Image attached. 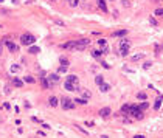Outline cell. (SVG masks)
I'll return each instance as SVG.
<instances>
[{"instance_id": "1", "label": "cell", "mask_w": 163, "mask_h": 138, "mask_svg": "<svg viewBox=\"0 0 163 138\" xmlns=\"http://www.w3.org/2000/svg\"><path fill=\"white\" fill-rule=\"evenodd\" d=\"M90 41L89 39H79V41H72L62 45V48H68V50H84L85 47H89Z\"/></svg>"}, {"instance_id": "2", "label": "cell", "mask_w": 163, "mask_h": 138, "mask_svg": "<svg viewBox=\"0 0 163 138\" xmlns=\"http://www.w3.org/2000/svg\"><path fill=\"white\" fill-rule=\"evenodd\" d=\"M129 48H131V41L127 37H123L120 41V53H121V56H127Z\"/></svg>"}, {"instance_id": "3", "label": "cell", "mask_w": 163, "mask_h": 138, "mask_svg": "<svg viewBox=\"0 0 163 138\" xmlns=\"http://www.w3.org/2000/svg\"><path fill=\"white\" fill-rule=\"evenodd\" d=\"M129 113L132 115L134 118H137V119H143V110L140 109L138 106H131V110H129Z\"/></svg>"}, {"instance_id": "4", "label": "cell", "mask_w": 163, "mask_h": 138, "mask_svg": "<svg viewBox=\"0 0 163 138\" xmlns=\"http://www.w3.org/2000/svg\"><path fill=\"white\" fill-rule=\"evenodd\" d=\"M61 107L64 110H72V109H75V102L70 99V98H62L61 99Z\"/></svg>"}, {"instance_id": "5", "label": "cell", "mask_w": 163, "mask_h": 138, "mask_svg": "<svg viewBox=\"0 0 163 138\" xmlns=\"http://www.w3.org/2000/svg\"><path fill=\"white\" fill-rule=\"evenodd\" d=\"M20 41H22V45H33L34 41H36V37L33 36V34H22V37H20Z\"/></svg>"}, {"instance_id": "6", "label": "cell", "mask_w": 163, "mask_h": 138, "mask_svg": "<svg viewBox=\"0 0 163 138\" xmlns=\"http://www.w3.org/2000/svg\"><path fill=\"white\" fill-rule=\"evenodd\" d=\"M64 87H65V90H68V92H76V90H81V89H79V84H75V82H72V81H65Z\"/></svg>"}, {"instance_id": "7", "label": "cell", "mask_w": 163, "mask_h": 138, "mask_svg": "<svg viewBox=\"0 0 163 138\" xmlns=\"http://www.w3.org/2000/svg\"><path fill=\"white\" fill-rule=\"evenodd\" d=\"M5 45H6V48H8L9 51H13V53L19 50V47H17V45H16L13 41H9V39H5Z\"/></svg>"}, {"instance_id": "8", "label": "cell", "mask_w": 163, "mask_h": 138, "mask_svg": "<svg viewBox=\"0 0 163 138\" xmlns=\"http://www.w3.org/2000/svg\"><path fill=\"white\" fill-rule=\"evenodd\" d=\"M48 81H50L51 85L59 84V74H57V73H50V74H48Z\"/></svg>"}, {"instance_id": "9", "label": "cell", "mask_w": 163, "mask_h": 138, "mask_svg": "<svg viewBox=\"0 0 163 138\" xmlns=\"http://www.w3.org/2000/svg\"><path fill=\"white\" fill-rule=\"evenodd\" d=\"M110 113H112V110H110V107H103L100 110V116L101 118H109Z\"/></svg>"}, {"instance_id": "10", "label": "cell", "mask_w": 163, "mask_h": 138, "mask_svg": "<svg viewBox=\"0 0 163 138\" xmlns=\"http://www.w3.org/2000/svg\"><path fill=\"white\" fill-rule=\"evenodd\" d=\"M96 5L103 13H107V5H106V0H96Z\"/></svg>"}, {"instance_id": "11", "label": "cell", "mask_w": 163, "mask_h": 138, "mask_svg": "<svg viewBox=\"0 0 163 138\" xmlns=\"http://www.w3.org/2000/svg\"><path fill=\"white\" fill-rule=\"evenodd\" d=\"M124 36H127V30H118L112 34V37H124Z\"/></svg>"}, {"instance_id": "12", "label": "cell", "mask_w": 163, "mask_h": 138, "mask_svg": "<svg viewBox=\"0 0 163 138\" xmlns=\"http://www.w3.org/2000/svg\"><path fill=\"white\" fill-rule=\"evenodd\" d=\"M40 84H42V89H50V87H51L50 81H48L45 76H42V79H40Z\"/></svg>"}, {"instance_id": "13", "label": "cell", "mask_w": 163, "mask_h": 138, "mask_svg": "<svg viewBox=\"0 0 163 138\" xmlns=\"http://www.w3.org/2000/svg\"><path fill=\"white\" fill-rule=\"evenodd\" d=\"M162 102H163V95H160L159 98L155 99V104H154V110H159L160 106H162Z\"/></svg>"}, {"instance_id": "14", "label": "cell", "mask_w": 163, "mask_h": 138, "mask_svg": "<svg viewBox=\"0 0 163 138\" xmlns=\"http://www.w3.org/2000/svg\"><path fill=\"white\" fill-rule=\"evenodd\" d=\"M40 51L39 47H36V45H30V50H28V53H31V54H37Z\"/></svg>"}, {"instance_id": "15", "label": "cell", "mask_w": 163, "mask_h": 138, "mask_svg": "<svg viewBox=\"0 0 163 138\" xmlns=\"http://www.w3.org/2000/svg\"><path fill=\"white\" fill-rule=\"evenodd\" d=\"M59 65H65V67L70 65V62H68V59H67L65 56H61V57H59Z\"/></svg>"}, {"instance_id": "16", "label": "cell", "mask_w": 163, "mask_h": 138, "mask_svg": "<svg viewBox=\"0 0 163 138\" xmlns=\"http://www.w3.org/2000/svg\"><path fill=\"white\" fill-rule=\"evenodd\" d=\"M48 102H50V106H51V107H56L57 104H59V101H57V98H56V96H50V101H48Z\"/></svg>"}, {"instance_id": "17", "label": "cell", "mask_w": 163, "mask_h": 138, "mask_svg": "<svg viewBox=\"0 0 163 138\" xmlns=\"http://www.w3.org/2000/svg\"><path fill=\"white\" fill-rule=\"evenodd\" d=\"M141 59H144V54L143 53H138L135 56H132V62H138V61H141Z\"/></svg>"}, {"instance_id": "18", "label": "cell", "mask_w": 163, "mask_h": 138, "mask_svg": "<svg viewBox=\"0 0 163 138\" xmlns=\"http://www.w3.org/2000/svg\"><path fill=\"white\" fill-rule=\"evenodd\" d=\"M81 93H82V96L85 98V99H89V98L92 96V93H90V92L87 90V89H81Z\"/></svg>"}, {"instance_id": "19", "label": "cell", "mask_w": 163, "mask_h": 138, "mask_svg": "<svg viewBox=\"0 0 163 138\" xmlns=\"http://www.w3.org/2000/svg\"><path fill=\"white\" fill-rule=\"evenodd\" d=\"M129 110H131V106L129 104H124L123 107H121V113H123V115H127V113H129Z\"/></svg>"}, {"instance_id": "20", "label": "cell", "mask_w": 163, "mask_h": 138, "mask_svg": "<svg viewBox=\"0 0 163 138\" xmlns=\"http://www.w3.org/2000/svg\"><path fill=\"white\" fill-rule=\"evenodd\" d=\"M100 90H101V92H109V90H110V85L106 84V82H103V84L100 85Z\"/></svg>"}, {"instance_id": "21", "label": "cell", "mask_w": 163, "mask_h": 138, "mask_svg": "<svg viewBox=\"0 0 163 138\" xmlns=\"http://www.w3.org/2000/svg\"><path fill=\"white\" fill-rule=\"evenodd\" d=\"M95 84L96 85H101L103 84V76H101V74H96V76H95Z\"/></svg>"}, {"instance_id": "22", "label": "cell", "mask_w": 163, "mask_h": 138, "mask_svg": "<svg viewBox=\"0 0 163 138\" xmlns=\"http://www.w3.org/2000/svg\"><path fill=\"white\" fill-rule=\"evenodd\" d=\"M13 84L16 85V87H23V82L20 81V79H17V78H14V79H13Z\"/></svg>"}, {"instance_id": "23", "label": "cell", "mask_w": 163, "mask_h": 138, "mask_svg": "<svg viewBox=\"0 0 163 138\" xmlns=\"http://www.w3.org/2000/svg\"><path fill=\"white\" fill-rule=\"evenodd\" d=\"M137 98H138V99H141V101H146V99H148V96H146L144 92H140V93L137 95Z\"/></svg>"}, {"instance_id": "24", "label": "cell", "mask_w": 163, "mask_h": 138, "mask_svg": "<svg viewBox=\"0 0 163 138\" xmlns=\"http://www.w3.org/2000/svg\"><path fill=\"white\" fill-rule=\"evenodd\" d=\"M67 81H72L75 84H78V78L75 76V74H70V76H67Z\"/></svg>"}, {"instance_id": "25", "label": "cell", "mask_w": 163, "mask_h": 138, "mask_svg": "<svg viewBox=\"0 0 163 138\" xmlns=\"http://www.w3.org/2000/svg\"><path fill=\"white\" fill-rule=\"evenodd\" d=\"M138 107H140V109H141V110H148V107H149V104H148V101H143V102H141V104H140Z\"/></svg>"}, {"instance_id": "26", "label": "cell", "mask_w": 163, "mask_h": 138, "mask_svg": "<svg viewBox=\"0 0 163 138\" xmlns=\"http://www.w3.org/2000/svg\"><path fill=\"white\" fill-rule=\"evenodd\" d=\"M75 102H78V104H85L87 99H85V98H76V99H75Z\"/></svg>"}, {"instance_id": "27", "label": "cell", "mask_w": 163, "mask_h": 138, "mask_svg": "<svg viewBox=\"0 0 163 138\" xmlns=\"http://www.w3.org/2000/svg\"><path fill=\"white\" fill-rule=\"evenodd\" d=\"M154 14H155V16H160V17H163V8H157V9L154 11Z\"/></svg>"}, {"instance_id": "28", "label": "cell", "mask_w": 163, "mask_h": 138, "mask_svg": "<svg viewBox=\"0 0 163 138\" xmlns=\"http://www.w3.org/2000/svg\"><path fill=\"white\" fill-rule=\"evenodd\" d=\"M92 54H93V57H100L103 54V51L101 50H95V51H92Z\"/></svg>"}, {"instance_id": "29", "label": "cell", "mask_w": 163, "mask_h": 138, "mask_svg": "<svg viewBox=\"0 0 163 138\" xmlns=\"http://www.w3.org/2000/svg\"><path fill=\"white\" fill-rule=\"evenodd\" d=\"M25 82L33 84V82H34V78H33V76H25Z\"/></svg>"}, {"instance_id": "30", "label": "cell", "mask_w": 163, "mask_h": 138, "mask_svg": "<svg viewBox=\"0 0 163 138\" xmlns=\"http://www.w3.org/2000/svg\"><path fill=\"white\" fill-rule=\"evenodd\" d=\"M19 70H20V67H19V65H13V67H11V71H13V73H17Z\"/></svg>"}, {"instance_id": "31", "label": "cell", "mask_w": 163, "mask_h": 138, "mask_svg": "<svg viewBox=\"0 0 163 138\" xmlns=\"http://www.w3.org/2000/svg\"><path fill=\"white\" fill-rule=\"evenodd\" d=\"M67 68H68V67H65V65H59V73H65Z\"/></svg>"}, {"instance_id": "32", "label": "cell", "mask_w": 163, "mask_h": 138, "mask_svg": "<svg viewBox=\"0 0 163 138\" xmlns=\"http://www.w3.org/2000/svg\"><path fill=\"white\" fill-rule=\"evenodd\" d=\"M123 6L124 8H129L131 6V2H129V0H123Z\"/></svg>"}, {"instance_id": "33", "label": "cell", "mask_w": 163, "mask_h": 138, "mask_svg": "<svg viewBox=\"0 0 163 138\" xmlns=\"http://www.w3.org/2000/svg\"><path fill=\"white\" fill-rule=\"evenodd\" d=\"M98 44H100L101 47H106V44H107V42H106V39H100V41H98Z\"/></svg>"}, {"instance_id": "34", "label": "cell", "mask_w": 163, "mask_h": 138, "mask_svg": "<svg viewBox=\"0 0 163 138\" xmlns=\"http://www.w3.org/2000/svg\"><path fill=\"white\" fill-rule=\"evenodd\" d=\"M149 22H151V25H154V26L157 25V20L154 19V17H149Z\"/></svg>"}, {"instance_id": "35", "label": "cell", "mask_w": 163, "mask_h": 138, "mask_svg": "<svg viewBox=\"0 0 163 138\" xmlns=\"http://www.w3.org/2000/svg\"><path fill=\"white\" fill-rule=\"evenodd\" d=\"M84 124H85V126H89V127H93V126H95V123H93V121H85Z\"/></svg>"}, {"instance_id": "36", "label": "cell", "mask_w": 163, "mask_h": 138, "mask_svg": "<svg viewBox=\"0 0 163 138\" xmlns=\"http://www.w3.org/2000/svg\"><path fill=\"white\" fill-rule=\"evenodd\" d=\"M151 67V62H144L143 64V68H149Z\"/></svg>"}, {"instance_id": "37", "label": "cell", "mask_w": 163, "mask_h": 138, "mask_svg": "<svg viewBox=\"0 0 163 138\" xmlns=\"http://www.w3.org/2000/svg\"><path fill=\"white\" fill-rule=\"evenodd\" d=\"M78 2H79V0H73V2H72V6H76Z\"/></svg>"}, {"instance_id": "38", "label": "cell", "mask_w": 163, "mask_h": 138, "mask_svg": "<svg viewBox=\"0 0 163 138\" xmlns=\"http://www.w3.org/2000/svg\"><path fill=\"white\" fill-rule=\"evenodd\" d=\"M3 107H5V109H11V106L8 104V102H5V104H3Z\"/></svg>"}, {"instance_id": "39", "label": "cell", "mask_w": 163, "mask_h": 138, "mask_svg": "<svg viewBox=\"0 0 163 138\" xmlns=\"http://www.w3.org/2000/svg\"><path fill=\"white\" fill-rule=\"evenodd\" d=\"M0 54H2V44H0Z\"/></svg>"}, {"instance_id": "40", "label": "cell", "mask_w": 163, "mask_h": 138, "mask_svg": "<svg viewBox=\"0 0 163 138\" xmlns=\"http://www.w3.org/2000/svg\"><path fill=\"white\" fill-rule=\"evenodd\" d=\"M154 2H159V0H154Z\"/></svg>"}, {"instance_id": "41", "label": "cell", "mask_w": 163, "mask_h": 138, "mask_svg": "<svg viewBox=\"0 0 163 138\" xmlns=\"http://www.w3.org/2000/svg\"><path fill=\"white\" fill-rule=\"evenodd\" d=\"M110 2H113V0H110Z\"/></svg>"}, {"instance_id": "42", "label": "cell", "mask_w": 163, "mask_h": 138, "mask_svg": "<svg viewBox=\"0 0 163 138\" xmlns=\"http://www.w3.org/2000/svg\"><path fill=\"white\" fill-rule=\"evenodd\" d=\"M162 2H163V0H162Z\"/></svg>"}]
</instances>
